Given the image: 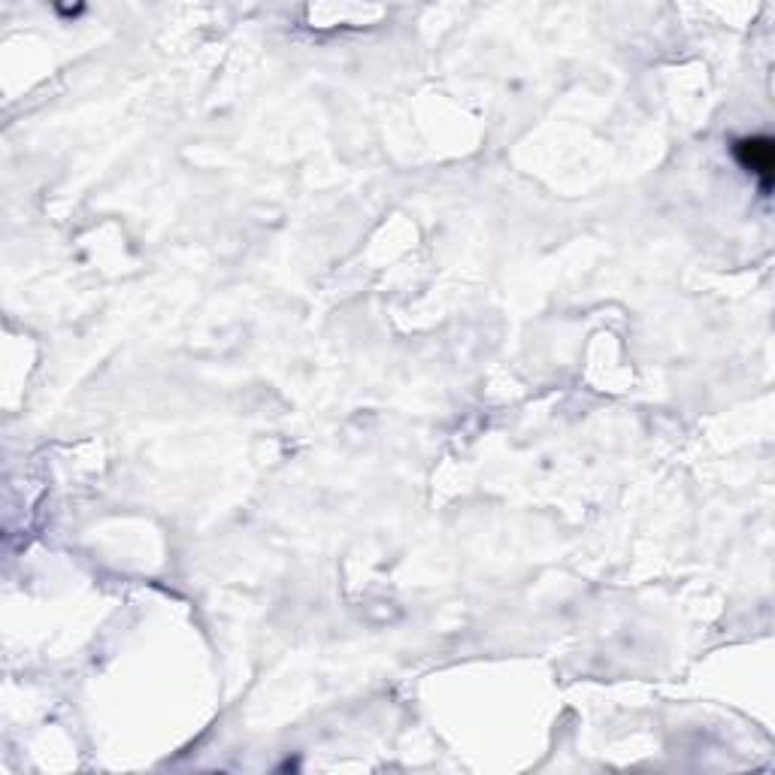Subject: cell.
<instances>
[{
  "instance_id": "obj_1",
  "label": "cell",
  "mask_w": 775,
  "mask_h": 775,
  "mask_svg": "<svg viewBox=\"0 0 775 775\" xmlns=\"http://www.w3.org/2000/svg\"><path fill=\"white\" fill-rule=\"evenodd\" d=\"M733 155L740 161L745 170L761 179V192L769 194L773 188V167H775V152L773 140L769 137H745L733 143Z\"/></svg>"
}]
</instances>
